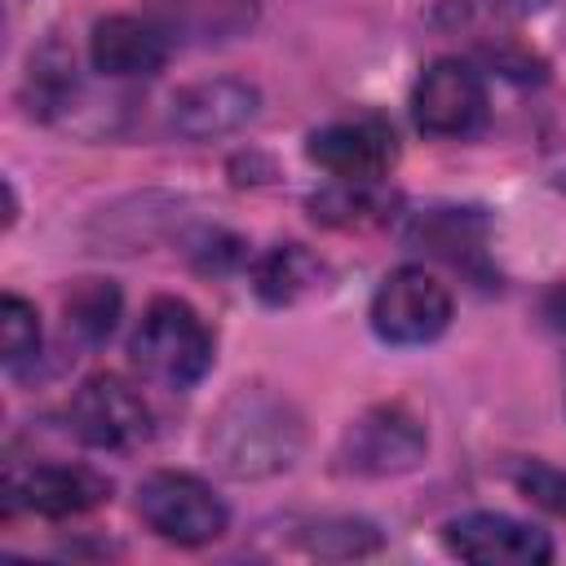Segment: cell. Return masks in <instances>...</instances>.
<instances>
[{"label": "cell", "instance_id": "5bb4252c", "mask_svg": "<svg viewBox=\"0 0 566 566\" xmlns=\"http://www.w3.org/2000/svg\"><path fill=\"white\" fill-rule=\"evenodd\" d=\"M159 13L181 35L221 44L252 31V22L261 18V0H159Z\"/></svg>", "mask_w": 566, "mask_h": 566}, {"label": "cell", "instance_id": "7c38bea8", "mask_svg": "<svg viewBox=\"0 0 566 566\" xmlns=\"http://www.w3.org/2000/svg\"><path fill=\"white\" fill-rule=\"evenodd\" d=\"M88 57L106 80H142L168 62V35H164V27H155L146 18L111 13L93 27Z\"/></svg>", "mask_w": 566, "mask_h": 566}, {"label": "cell", "instance_id": "9c48e42d", "mask_svg": "<svg viewBox=\"0 0 566 566\" xmlns=\"http://www.w3.org/2000/svg\"><path fill=\"white\" fill-rule=\"evenodd\" d=\"M305 155L332 177V181H380L394 168V128L376 115L336 119L318 133H310Z\"/></svg>", "mask_w": 566, "mask_h": 566}, {"label": "cell", "instance_id": "ac0fdd59", "mask_svg": "<svg viewBox=\"0 0 566 566\" xmlns=\"http://www.w3.org/2000/svg\"><path fill=\"white\" fill-rule=\"evenodd\" d=\"M27 102H31V115H57L71 106L75 97V62L62 53V49H40L31 57V75H27Z\"/></svg>", "mask_w": 566, "mask_h": 566}, {"label": "cell", "instance_id": "277c9868", "mask_svg": "<svg viewBox=\"0 0 566 566\" xmlns=\"http://www.w3.org/2000/svg\"><path fill=\"white\" fill-rule=\"evenodd\" d=\"M424 447L429 438L420 416H411L402 402H380L345 429L336 447V469L358 478H394L416 469L424 460Z\"/></svg>", "mask_w": 566, "mask_h": 566}, {"label": "cell", "instance_id": "30bf717a", "mask_svg": "<svg viewBox=\"0 0 566 566\" xmlns=\"http://www.w3.org/2000/svg\"><path fill=\"white\" fill-rule=\"evenodd\" d=\"M442 544L478 566H544L553 557L544 531L504 513H460L442 526Z\"/></svg>", "mask_w": 566, "mask_h": 566}, {"label": "cell", "instance_id": "8fae6325", "mask_svg": "<svg viewBox=\"0 0 566 566\" xmlns=\"http://www.w3.org/2000/svg\"><path fill=\"white\" fill-rule=\"evenodd\" d=\"M256 106H261L256 84L234 80V75H212V80L177 88L168 124L186 142H212V137L239 133L248 119H256Z\"/></svg>", "mask_w": 566, "mask_h": 566}, {"label": "cell", "instance_id": "52a82bcc", "mask_svg": "<svg viewBox=\"0 0 566 566\" xmlns=\"http://www.w3.org/2000/svg\"><path fill=\"white\" fill-rule=\"evenodd\" d=\"M71 424L97 451H128L150 438V407L124 376L97 371L75 389Z\"/></svg>", "mask_w": 566, "mask_h": 566}, {"label": "cell", "instance_id": "2e32d148", "mask_svg": "<svg viewBox=\"0 0 566 566\" xmlns=\"http://www.w3.org/2000/svg\"><path fill=\"white\" fill-rule=\"evenodd\" d=\"M62 318L66 332L84 345H97L111 336L115 318H119V287L111 279H80L71 283V292L62 296Z\"/></svg>", "mask_w": 566, "mask_h": 566}, {"label": "cell", "instance_id": "d6986e66", "mask_svg": "<svg viewBox=\"0 0 566 566\" xmlns=\"http://www.w3.org/2000/svg\"><path fill=\"white\" fill-rule=\"evenodd\" d=\"M376 181H336L332 190L314 195L310 208H314V221H327V226H354V221H367L385 208L380 195H371Z\"/></svg>", "mask_w": 566, "mask_h": 566}, {"label": "cell", "instance_id": "6da1fadb", "mask_svg": "<svg viewBox=\"0 0 566 566\" xmlns=\"http://www.w3.org/2000/svg\"><path fill=\"white\" fill-rule=\"evenodd\" d=\"M301 447H305L301 411L265 385H239L234 394H226L203 429V451L212 469L234 482H261L292 469Z\"/></svg>", "mask_w": 566, "mask_h": 566}, {"label": "cell", "instance_id": "ba28073f", "mask_svg": "<svg viewBox=\"0 0 566 566\" xmlns=\"http://www.w3.org/2000/svg\"><path fill=\"white\" fill-rule=\"evenodd\" d=\"M111 495V482L88 469V464H18L9 460L4 469V504L9 509H31L40 517H75L97 509Z\"/></svg>", "mask_w": 566, "mask_h": 566}, {"label": "cell", "instance_id": "44dd1931", "mask_svg": "<svg viewBox=\"0 0 566 566\" xmlns=\"http://www.w3.org/2000/svg\"><path fill=\"white\" fill-rule=\"evenodd\" d=\"M513 482L531 504H539L548 513H566V469H553L544 460H522L513 469Z\"/></svg>", "mask_w": 566, "mask_h": 566}, {"label": "cell", "instance_id": "e0dca14e", "mask_svg": "<svg viewBox=\"0 0 566 566\" xmlns=\"http://www.w3.org/2000/svg\"><path fill=\"white\" fill-rule=\"evenodd\" d=\"M296 544L318 557H363L380 548V535L363 517H318L296 526Z\"/></svg>", "mask_w": 566, "mask_h": 566}, {"label": "cell", "instance_id": "ffe728a7", "mask_svg": "<svg viewBox=\"0 0 566 566\" xmlns=\"http://www.w3.org/2000/svg\"><path fill=\"white\" fill-rule=\"evenodd\" d=\"M0 345H4V367H22L40 349V318L13 292L0 301Z\"/></svg>", "mask_w": 566, "mask_h": 566}, {"label": "cell", "instance_id": "9a60e30c", "mask_svg": "<svg viewBox=\"0 0 566 566\" xmlns=\"http://www.w3.org/2000/svg\"><path fill=\"white\" fill-rule=\"evenodd\" d=\"M323 279V265L301 248V243H279L270 248L256 270H252V287L265 305H292L296 296H305L314 283Z\"/></svg>", "mask_w": 566, "mask_h": 566}, {"label": "cell", "instance_id": "4fadbf2b", "mask_svg": "<svg viewBox=\"0 0 566 566\" xmlns=\"http://www.w3.org/2000/svg\"><path fill=\"white\" fill-rule=\"evenodd\" d=\"M411 248H424L451 265H473L486 243V221L473 208H429L407 230Z\"/></svg>", "mask_w": 566, "mask_h": 566}, {"label": "cell", "instance_id": "7a4b0ae2", "mask_svg": "<svg viewBox=\"0 0 566 566\" xmlns=\"http://www.w3.org/2000/svg\"><path fill=\"white\" fill-rule=\"evenodd\" d=\"M128 354L146 380H155L164 389H190L212 367V336L186 301L159 296L146 305L142 323L128 340Z\"/></svg>", "mask_w": 566, "mask_h": 566}, {"label": "cell", "instance_id": "5b68a950", "mask_svg": "<svg viewBox=\"0 0 566 566\" xmlns=\"http://www.w3.org/2000/svg\"><path fill=\"white\" fill-rule=\"evenodd\" d=\"M451 323V292L424 270H394L371 296V327L385 345H429Z\"/></svg>", "mask_w": 566, "mask_h": 566}, {"label": "cell", "instance_id": "3957f363", "mask_svg": "<svg viewBox=\"0 0 566 566\" xmlns=\"http://www.w3.org/2000/svg\"><path fill=\"white\" fill-rule=\"evenodd\" d=\"M137 513L159 539L181 548L212 544L230 526V509L221 504V495L195 473H172V469L150 473L137 486Z\"/></svg>", "mask_w": 566, "mask_h": 566}, {"label": "cell", "instance_id": "8992f818", "mask_svg": "<svg viewBox=\"0 0 566 566\" xmlns=\"http://www.w3.org/2000/svg\"><path fill=\"white\" fill-rule=\"evenodd\" d=\"M411 115L429 137H469L486 124V84L469 62L438 57L416 80Z\"/></svg>", "mask_w": 566, "mask_h": 566}, {"label": "cell", "instance_id": "7402d4cb", "mask_svg": "<svg viewBox=\"0 0 566 566\" xmlns=\"http://www.w3.org/2000/svg\"><path fill=\"white\" fill-rule=\"evenodd\" d=\"M557 190H566V172H562V177H557Z\"/></svg>", "mask_w": 566, "mask_h": 566}]
</instances>
